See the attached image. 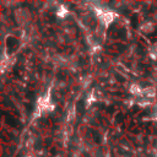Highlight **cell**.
<instances>
[{"instance_id":"cell-1","label":"cell","mask_w":157,"mask_h":157,"mask_svg":"<svg viewBox=\"0 0 157 157\" xmlns=\"http://www.w3.org/2000/svg\"><path fill=\"white\" fill-rule=\"evenodd\" d=\"M96 13H97L99 21L105 26L112 23L114 17H115V13L113 11H109V10H105V9H96Z\"/></svg>"},{"instance_id":"cell-2","label":"cell","mask_w":157,"mask_h":157,"mask_svg":"<svg viewBox=\"0 0 157 157\" xmlns=\"http://www.w3.org/2000/svg\"><path fill=\"white\" fill-rule=\"evenodd\" d=\"M15 17H16V20H17V22L20 25H25L29 20V12L27 10H25V9H20V10H17L15 12Z\"/></svg>"},{"instance_id":"cell-3","label":"cell","mask_w":157,"mask_h":157,"mask_svg":"<svg viewBox=\"0 0 157 157\" xmlns=\"http://www.w3.org/2000/svg\"><path fill=\"white\" fill-rule=\"evenodd\" d=\"M129 91H130V93L134 94V96H142V93H144V88H142L139 83H132V85L130 86Z\"/></svg>"},{"instance_id":"cell-4","label":"cell","mask_w":157,"mask_h":157,"mask_svg":"<svg viewBox=\"0 0 157 157\" xmlns=\"http://www.w3.org/2000/svg\"><path fill=\"white\" fill-rule=\"evenodd\" d=\"M141 31L144 33H152L155 31V25L151 23V22H146V23H144L141 26Z\"/></svg>"},{"instance_id":"cell-5","label":"cell","mask_w":157,"mask_h":157,"mask_svg":"<svg viewBox=\"0 0 157 157\" xmlns=\"http://www.w3.org/2000/svg\"><path fill=\"white\" fill-rule=\"evenodd\" d=\"M67 13H69V11H67V9H66L64 5H60V6L58 7V10H56V16H58V17H60V18L66 17V16H67Z\"/></svg>"},{"instance_id":"cell-6","label":"cell","mask_w":157,"mask_h":157,"mask_svg":"<svg viewBox=\"0 0 157 157\" xmlns=\"http://www.w3.org/2000/svg\"><path fill=\"white\" fill-rule=\"evenodd\" d=\"M155 94H156L155 88H152V87H146V88H144V93H142L144 97L152 98V97H155Z\"/></svg>"},{"instance_id":"cell-7","label":"cell","mask_w":157,"mask_h":157,"mask_svg":"<svg viewBox=\"0 0 157 157\" xmlns=\"http://www.w3.org/2000/svg\"><path fill=\"white\" fill-rule=\"evenodd\" d=\"M148 55H150L153 60L157 59V43H155L153 45H151V48L148 49Z\"/></svg>"},{"instance_id":"cell-8","label":"cell","mask_w":157,"mask_h":157,"mask_svg":"<svg viewBox=\"0 0 157 157\" xmlns=\"http://www.w3.org/2000/svg\"><path fill=\"white\" fill-rule=\"evenodd\" d=\"M120 157H128V156H120Z\"/></svg>"}]
</instances>
